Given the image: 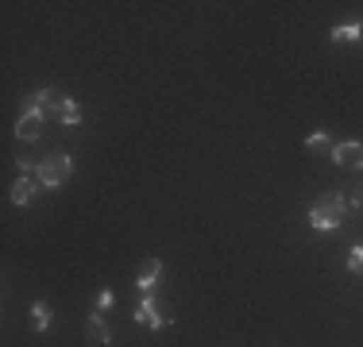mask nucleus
I'll list each match as a JSON object with an SVG mask.
<instances>
[{"mask_svg": "<svg viewBox=\"0 0 363 347\" xmlns=\"http://www.w3.org/2000/svg\"><path fill=\"white\" fill-rule=\"evenodd\" d=\"M31 328H35V332H47V328H50V309L43 305V301L31 305Z\"/></svg>", "mask_w": 363, "mask_h": 347, "instance_id": "nucleus-13", "label": "nucleus"}, {"mask_svg": "<svg viewBox=\"0 0 363 347\" xmlns=\"http://www.w3.org/2000/svg\"><path fill=\"white\" fill-rule=\"evenodd\" d=\"M35 193H39V178H28V174H23V178L12 186V205H31Z\"/></svg>", "mask_w": 363, "mask_h": 347, "instance_id": "nucleus-7", "label": "nucleus"}, {"mask_svg": "<svg viewBox=\"0 0 363 347\" xmlns=\"http://www.w3.org/2000/svg\"><path fill=\"white\" fill-rule=\"evenodd\" d=\"M159 274H162V263H159V258H147L143 271H140V278H135V285H140L143 293H151L155 282H159Z\"/></svg>", "mask_w": 363, "mask_h": 347, "instance_id": "nucleus-8", "label": "nucleus"}, {"mask_svg": "<svg viewBox=\"0 0 363 347\" xmlns=\"http://www.w3.org/2000/svg\"><path fill=\"white\" fill-rule=\"evenodd\" d=\"M112 301H116V293H112V290H101V293H97V312L112 309Z\"/></svg>", "mask_w": 363, "mask_h": 347, "instance_id": "nucleus-15", "label": "nucleus"}, {"mask_svg": "<svg viewBox=\"0 0 363 347\" xmlns=\"http://www.w3.org/2000/svg\"><path fill=\"white\" fill-rule=\"evenodd\" d=\"M43 124H47V112L39 108H23L20 120H16V135L23 139V143H35V139L43 135Z\"/></svg>", "mask_w": 363, "mask_h": 347, "instance_id": "nucleus-3", "label": "nucleus"}, {"mask_svg": "<svg viewBox=\"0 0 363 347\" xmlns=\"http://www.w3.org/2000/svg\"><path fill=\"white\" fill-rule=\"evenodd\" d=\"M306 151H313V154H328V159H333L336 143H333V139H328L325 132H309V139H306Z\"/></svg>", "mask_w": 363, "mask_h": 347, "instance_id": "nucleus-9", "label": "nucleus"}, {"mask_svg": "<svg viewBox=\"0 0 363 347\" xmlns=\"http://www.w3.org/2000/svg\"><path fill=\"white\" fill-rule=\"evenodd\" d=\"M328 39L333 42H356V39H363V23H340V28H333Z\"/></svg>", "mask_w": 363, "mask_h": 347, "instance_id": "nucleus-11", "label": "nucleus"}, {"mask_svg": "<svg viewBox=\"0 0 363 347\" xmlns=\"http://www.w3.org/2000/svg\"><path fill=\"white\" fill-rule=\"evenodd\" d=\"M333 162H340V166H348V170H363V143H356V139H344V143H336Z\"/></svg>", "mask_w": 363, "mask_h": 347, "instance_id": "nucleus-6", "label": "nucleus"}, {"mask_svg": "<svg viewBox=\"0 0 363 347\" xmlns=\"http://www.w3.org/2000/svg\"><path fill=\"white\" fill-rule=\"evenodd\" d=\"M55 120H58V124H82V108H77V101H70V97H66Z\"/></svg>", "mask_w": 363, "mask_h": 347, "instance_id": "nucleus-12", "label": "nucleus"}, {"mask_svg": "<svg viewBox=\"0 0 363 347\" xmlns=\"http://www.w3.org/2000/svg\"><path fill=\"white\" fill-rule=\"evenodd\" d=\"M89 336H93L101 347L112 343V332H108V324H105V317H101V312H93V317H89Z\"/></svg>", "mask_w": 363, "mask_h": 347, "instance_id": "nucleus-10", "label": "nucleus"}, {"mask_svg": "<svg viewBox=\"0 0 363 347\" xmlns=\"http://www.w3.org/2000/svg\"><path fill=\"white\" fill-rule=\"evenodd\" d=\"M70 170H74V162H70V154L66 151H58V154H50V159H43L39 162V170H35V178H39V186H62L66 178H70Z\"/></svg>", "mask_w": 363, "mask_h": 347, "instance_id": "nucleus-2", "label": "nucleus"}, {"mask_svg": "<svg viewBox=\"0 0 363 347\" xmlns=\"http://www.w3.org/2000/svg\"><path fill=\"white\" fill-rule=\"evenodd\" d=\"M344 208H348V197L333 193V197H325V201H317L309 208V224H313L317 232H336L344 220Z\"/></svg>", "mask_w": 363, "mask_h": 347, "instance_id": "nucleus-1", "label": "nucleus"}, {"mask_svg": "<svg viewBox=\"0 0 363 347\" xmlns=\"http://www.w3.org/2000/svg\"><path fill=\"white\" fill-rule=\"evenodd\" d=\"M348 271L352 274H363V247H352L348 251Z\"/></svg>", "mask_w": 363, "mask_h": 347, "instance_id": "nucleus-14", "label": "nucleus"}, {"mask_svg": "<svg viewBox=\"0 0 363 347\" xmlns=\"http://www.w3.org/2000/svg\"><path fill=\"white\" fill-rule=\"evenodd\" d=\"M135 324H147V328H155V332H159V328H167V324H170V317H167V312H162L159 305H155L151 293H143L140 309H135Z\"/></svg>", "mask_w": 363, "mask_h": 347, "instance_id": "nucleus-4", "label": "nucleus"}, {"mask_svg": "<svg viewBox=\"0 0 363 347\" xmlns=\"http://www.w3.org/2000/svg\"><path fill=\"white\" fill-rule=\"evenodd\" d=\"M62 101L66 97L58 89H39V93H31V97H23V108H39V112H47V116H58Z\"/></svg>", "mask_w": 363, "mask_h": 347, "instance_id": "nucleus-5", "label": "nucleus"}]
</instances>
